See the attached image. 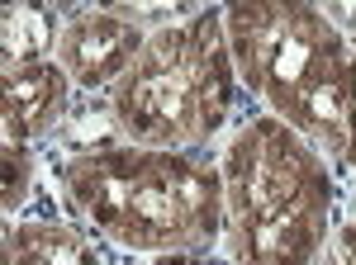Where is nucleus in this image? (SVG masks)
Listing matches in <instances>:
<instances>
[{"mask_svg": "<svg viewBox=\"0 0 356 265\" xmlns=\"http://www.w3.org/2000/svg\"><path fill=\"white\" fill-rule=\"evenodd\" d=\"M86 223L134 256L209 251L223 232V171L191 152L138 142L86 147L62 171Z\"/></svg>", "mask_w": 356, "mask_h": 265, "instance_id": "obj_1", "label": "nucleus"}, {"mask_svg": "<svg viewBox=\"0 0 356 265\" xmlns=\"http://www.w3.org/2000/svg\"><path fill=\"white\" fill-rule=\"evenodd\" d=\"M238 80L271 109V119L309 137L323 157L347 161L352 38L328 10L304 0H243L223 10Z\"/></svg>", "mask_w": 356, "mask_h": 265, "instance_id": "obj_2", "label": "nucleus"}, {"mask_svg": "<svg viewBox=\"0 0 356 265\" xmlns=\"http://www.w3.org/2000/svg\"><path fill=\"white\" fill-rule=\"evenodd\" d=\"M223 228L233 265H314L328 241V157L271 114L223 147Z\"/></svg>", "mask_w": 356, "mask_h": 265, "instance_id": "obj_3", "label": "nucleus"}, {"mask_svg": "<svg viewBox=\"0 0 356 265\" xmlns=\"http://www.w3.org/2000/svg\"><path fill=\"white\" fill-rule=\"evenodd\" d=\"M233 48L223 15L204 10L147 33L138 62L114 80V132L157 152H195L233 109Z\"/></svg>", "mask_w": 356, "mask_h": 265, "instance_id": "obj_4", "label": "nucleus"}, {"mask_svg": "<svg viewBox=\"0 0 356 265\" xmlns=\"http://www.w3.org/2000/svg\"><path fill=\"white\" fill-rule=\"evenodd\" d=\"M147 43V33L124 19L119 10H81L62 24V38H57V67L72 76V85H86V90H100L124 76L138 62Z\"/></svg>", "mask_w": 356, "mask_h": 265, "instance_id": "obj_5", "label": "nucleus"}, {"mask_svg": "<svg viewBox=\"0 0 356 265\" xmlns=\"http://www.w3.org/2000/svg\"><path fill=\"white\" fill-rule=\"evenodd\" d=\"M67 105H72V76L53 57L5 67V95H0L5 142H33V137L53 132L67 119Z\"/></svg>", "mask_w": 356, "mask_h": 265, "instance_id": "obj_6", "label": "nucleus"}, {"mask_svg": "<svg viewBox=\"0 0 356 265\" xmlns=\"http://www.w3.org/2000/svg\"><path fill=\"white\" fill-rule=\"evenodd\" d=\"M5 265H105L81 228L72 223H19L5 232Z\"/></svg>", "mask_w": 356, "mask_h": 265, "instance_id": "obj_7", "label": "nucleus"}, {"mask_svg": "<svg viewBox=\"0 0 356 265\" xmlns=\"http://www.w3.org/2000/svg\"><path fill=\"white\" fill-rule=\"evenodd\" d=\"M57 38H62V28L38 5H10L5 10V67L48 62V48L57 53Z\"/></svg>", "mask_w": 356, "mask_h": 265, "instance_id": "obj_8", "label": "nucleus"}, {"mask_svg": "<svg viewBox=\"0 0 356 265\" xmlns=\"http://www.w3.org/2000/svg\"><path fill=\"white\" fill-rule=\"evenodd\" d=\"M33 185V157L24 142H5V213H15Z\"/></svg>", "mask_w": 356, "mask_h": 265, "instance_id": "obj_9", "label": "nucleus"}, {"mask_svg": "<svg viewBox=\"0 0 356 265\" xmlns=\"http://www.w3.org/2000/svg\"><path fill=\"white\" fill-rule=\"evenodd\" d=\"M332 261L337 265H356V218L347 223V228H337V237H332Z\"/></svg>", "mask_w": 356, "mask_h": 265, "instance_id": "obj_10", "label": "nucleus"}, {"mask_svg": "<svg viewBox=\"0 0 356 265\" xmlns=\"http://www.w3.org/2000/svg\"><path fill=\"white\" fill-rule=\"evenodd\" d=\"M347 166H356V33H352V95H347Z\"/></svg>", "mask_w": 356, "mask_h": 265, "instance_id": "obj_11", "label": "nucleus"}, {"mask_svg": "<svg viewBox=\"0 0 356 265\" xmlns=\"http://www.w3.org/2000/svg\"><path fill=\"white\" fill-rule=\"evenodd\" d=\"M143 265H209V261H200V251H176V256H147Z\"/></svg>", "mask_w": 356, "mask_h": 265, "instance_id": "obj_12", "label": "nucleus"}, {"mask_svg": "<svg viewBox=\"0 0 356 265\" xmlns=\"http://www.w3.org/2000/svg\"><path fill=\"white\" fill-rule=\"evenodd\" d=\"M314 265H337V261H332V251H323V256H318Z\"/></svg>", "mask_w": 356, "mask_h": 265, "instance_id": "obj_13", "label": "nucleus"}]
</instances>
